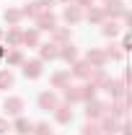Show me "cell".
Wrapping results in <instances>:
<instances>
[{
    "label": "cell",
    "instance_id": "obj_2",
    "mask_svg": "<svg viewBox=\"0 0 132 135\" xmlns=\"http://www.w3.org/2000/svg\"><path fill=\"white\" fill-rule=\"evenodd\" d=\"M39 73V65L34 62V65H26V75H36Z\"/></svg>",
    "mask_w": 132,
    "mask_h": 135
},
{
    "label": "cell",
    "instance_id": "obj_3",
    "mask_svg": "<svg viewBox=\"0 0 132 135\" xmlns=\"http://www.w3.org/2000/svg\"><path fill=\"white\" fill-rule=\"evenodd\" d=\"M16 127H18V133H29V125H26V122H23V119H21V122H18Z\"/></svg>",
    "mask_w": 132,
    "mask_h": 135
},
{
    "label": "cell",
    "instance_id": "obj_1",
    "mask_svg": "<svg viewBox=\"0 0 132 135\" xmlns=\"http://www.w3.org/2000/svg\"><path fill=\"white\" fill-rule=\"evenodd\" d=\"M0 86H3V88L11 86V75H8V73H0Z\"/></svg>",
    "mask_w": 132,
    "mask_h": 135
},
{
    "label": "cell",
    "instance_id": "obj_4",
    "mask_svg": "<svg viewBox=\"0 0 132 135\" xmlns=\"http://www.w3.org/2000/svg\"><path fill=\"white\" fill-rule=\"evenodd\" d=\"M0 133H5V122L3 119H0Z\"/></svg>",
    "mask_w": 132,
    "mask_h": 135
}]
</instances>
